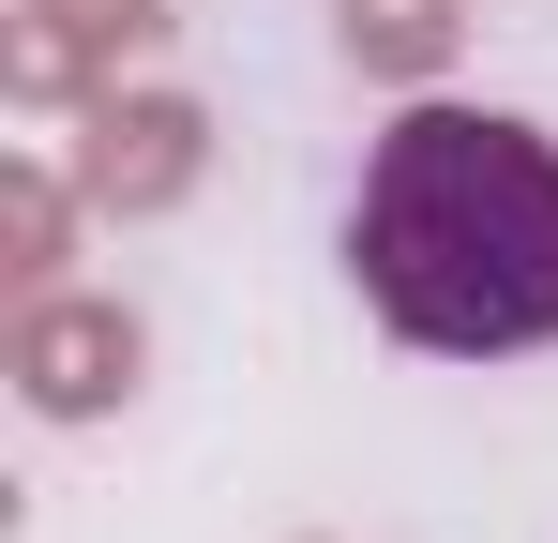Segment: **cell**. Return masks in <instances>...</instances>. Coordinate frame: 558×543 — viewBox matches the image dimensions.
<instances>
[{
    "instance_id": "obj_1",
    "label": "cell",
    "mask_w": 558,
    "mask_h": 543,
    "mask_svg": "<svg viewBox=\"0 0 558 543\" xmlns=\"http://www.w3.org/2000/svg\"><path fill=\"white\" fill-rule=\"evenodd\" d=\"M363 302L438 362L558 348V136L498 106H408L348 196Z\"/></svg>"
},
{
    "instance_id": "obj_2",
    "label": "cell",
    "mask_w": 558,
    "mask_h": 543,
    "mask_svg": "<svg viewBox=\"0 0 558 543\" xmlns=\"http://www.w3.org/2000/svg\"><path fill=\"white\" fill-rule=\"evenodd\" d=\"M121 333H106V317H46V333H31V393H46V408H106V393H121Z\"/></svg>"
}]
</instances>
